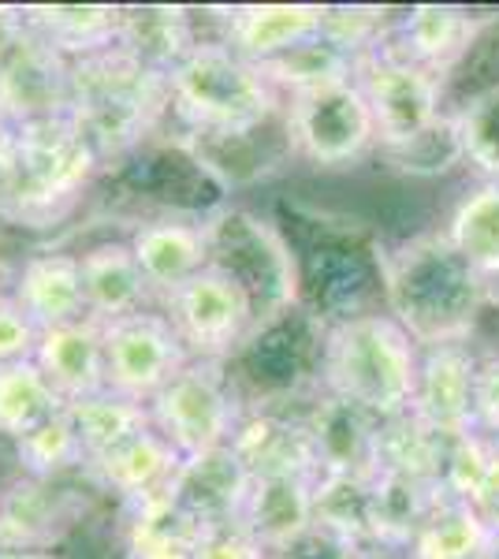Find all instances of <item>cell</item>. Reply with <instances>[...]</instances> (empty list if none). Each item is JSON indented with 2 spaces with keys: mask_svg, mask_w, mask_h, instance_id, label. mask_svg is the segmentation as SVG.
Instances as JSON below:
<instances>
[{
  "mask_svg": "<svg viewBox=\"0 0 499 559\" xmlns=\"http://www.w3.org/2000/svg\"><path fill=\"white\" fill-rule=\"evenodd\" d=\"M354 83L377 123V150H395L425 134L448 112V83L429 68H417L399 52L373 45L358 57Z\"/></svg>",
  "mask_w": 499,
  "mask_h": 559,
  "instance_id": "obj_12",
  "label": "cell"
},
{
  "mask_svg": "<svg viewBox=\"0 0 499 559\" xmlns=\"http://www.w3.org/2000/svg\"><path fill=\"white\" fill-rule=\"evenodd\" d=\"M258 68L272 83V90L287 102V97L313 94V90H324L335 83H351L358 60H354L351 52H343L340 45H332L329 38L317 34L313 41L298 45V49L269 60V64H258Z\"/></svg>",
  "mask_w": 499,
  "mask_h": 559,
  "instance_id": "obj_37",
  "label": "cell"
},
{
  "mask_svg": "<svg viewBox=\"0 0 499 559\" xmlns=\"http://www.w3.org/2000/svg\"><path fill=\"white\" fill-rule=\"evenodd\" d=\"M443 489L437 481L399 474V471H373L369 477V503H373V545L384 552L406 556L425 526V519L437 511Z\"/></svg>",
  "mask_w": 499,
  "mask_h": 559,
  "instance_id": "obj_30",
  "label": "cell"
},
{
  "mask_svg": "<svg viewBox=\"0 0 499 559\" xmlns=\"http://www.w3.org/2000/svg\"><path fill=\"white\" fill-rule=\"evenodd\" d=\"M247 485L250 471L235 455V448L224 444L202 455H187L168 485V500L198 526H213V522L239 519Z\"/></svg>",
  "mask_w": 499,
  "mask_h": 559,
  "instance_id": "obj_27",
  "label": "cell"
},
{
  "mask_svg": "<svg viewBox=\"0 0 499 559\" xmlns=\"http://www.w3.org/2000/svg\"><path fill=\"white\" fill-rule=\"evenodd\" d=\"M239 522L265 545L280 552L313 526V477L306 474H253L242 496Z\"/></svg>",
  "mask_w": 499,
  "mask_h": 559,
  "instance_id": "obj_28",
  "label": "cell"
},
{
  "mask_svg": "<svg viewBox=\"0 0 499 559\" xmlns=\"http://www.w3.org/2000/svg\"><path fill=\"white\" fill-rule=\"evenodd\" d=\"M306 426L317 448V474H361L377 471L380 421L340 395L317 392L306 403Z\"/></svg>",
  "mask_w": 499,
  "mask_h": 559,
  "instance_id": "obj_26",
  "label": "cell"
},
{
  "mask_svg": "<svg viewBox=\"0 0 499 559\" xmlns=\"http://www.w3.org/2000/svg\"><path fill=\"white\" fill-rule=\"evenodd\" d=\"M499 452V440L485 437V432H466V437H455L448 448V459H443L440 471V489L451 500L474 503V496L485 485L488 471H492V459Z\"/></svg>",
  "mask_w": 499,
  "mask_h": 559,
  "instance_id": "obj_43",
  "label": "cell"
},
{
  "mask_svg": "<svg viewBox=\"0 0 499 559\" xmlns=\"http://www.w3.org/2000/svg\"><path fill=\"white\" fill-rule=\"evenodd\" d=\"M205 242L209 265L247 295L258 324L302 306L298 258L272 213L231 198L228 205L205 216Z\"/></svg>",
  "mask_w": 499,
  "mask_h": 559,
  "instance_id": "obj_6",
  "label": "cell"
},
{
  "mask_svg": "<svg viewBox=\"0 0 499 559\" xmlns=\"http://www.w3.org/2000/svg\"><path fill=\"white\" fill-rule=\"evenodd\" d=\"M480 559H499V534L488 537V545H485V552H480Z\"/></svg>",
  "mask_w": 499,
  "mask_h": 559,
  "instance_id": "obj_51",
  "label": "cell"
},
{
  "mask_svg": "<svg viewBox=\"0 0 499 559\" xmlns=\"http://www.w3.org/2000/svg\"><path fill=\"white\" fill-rule=\"evenodd\" d=\"M321 340L324 324L302 306L269 324H258L239 355L228 362L247 411L310 400L317 392V373H321Z\"/></svg>",
  "mask_w": 499,
  "mask_h": 559,
  "instance_id": "obj_8",
  "label": "cell"
},
{
  "mask_svg": "<svg viewBox=\"0 0 499 559\" xmlns=\"http://www.w3.org/2000/svg\"><path fill=\"white\" fill-rule=\"evenodd\" d=\"M12 146H15V128L4 120V116H0V165L8 160V153H12Z\"/></svg>",
  "mask_w": 499,
  "mask_h": 559,
  "instance_id": "obj_49",
  "label": "cell"
},
{
  "mask_svg": "<svg viewBox=\"0 0 499 559\" xmlns=\"http://www.w3.org/2000/svg\"><path fill=\"white\" fill-rule=\"evenodd\" d=\"M123 556L120 559H190L202 534L194 519L183 515L168 496L120 508Z\"/></svg>",
  "mask_w": 499,
  "mask_h": 559,
  "instance_id": "obj_32",
  "label": "cell"
},
{
  "mask_svg": "<svg viewBox=\"0 0 499 559\" xmlns=\"http://www.w3.org/2000/svg\"><path fill=\"white\" fill-rule=\"evenodd\" d=\"M179 463H183V455L150 426V429H142L139 437L123 440L120 448L102 455L97 463H90L86 474L108 503H116V508H134V503L168 496V485H171V477H176Z\"/></svg>",
  "mask_w": 499,
  "mask_h": 559,
  "instance_id": "obj_25",
  "label": "cell"
},
{
  "mask_svg": "<svg viewBox=\"0 0 499 559\" xmlns=\"http://www.w3.org/2000/svg\"><path fill=\"white\" fill-rule=\"evenodd\" d=\"M108 500L86 471L57 481L12 474L0 485V548L49 556L79 522H86Z\"/></svg>",
  "mask_w": 499,
  "mask_h": 559,
  "instance_id": "obj_13",
  "label": "cell"
},
{
  "mask_svg": "<svg viewBox=\"0 0 499 559\" xmlns=\"http://www.w3.org/2000/svg\"><path fill=\"white\" fill-rule=\"evenodd\" d=\"M284 228L302 276V310L321 324L384 310L380 306V239L343 213L287 198L284 213H272Z\"/></svg>",
  "mask_w": 499,
  "mask_h": 559,
  "instance_id": "obj_4",
  "label": "cell"
},
{
  "mask_svg": "<svg viewBox=\"0 0 499 559\" xmlns=\"http://www.w3.org/2000/svg\"><path fill=\"white\" fill-rule=\"evenodd\" d=\"M71 60L60 57L49 41L38 38L20 8H4L0 20V116L12 128L68 116Z\"/></svg>",
  "mask_w": 499,
  "mask_h": 559,
  "instance_id": "obj_14",
  "label": "cell"
},
{
  "mask_svg": "<svg viewBox=\"0 0 499 559\" xmlns=\"http://www.w3.org/2000/svg\"><path fill=\"white\" fill-rule=\"evenodd\" d=\"M12 466L23 477H38V481H57L86 471V455L79 448V437L68 421V411H60L52 421L12 444Z\"/></svg>",
  "mask_w": 499,
  "mask_h": 559,
  "instance_id": "obj_41",
  "label": "cell"
},
{
  "mask_svg": "<svg viewBox=\"0 0 499 559\" xmlns=\"http://www.w3.org/2000/svg\"><path fill=\"white\" fill-rule=\"evenodd\" d=\"M496 20L499 15H477V12L451 8V4L395 8V20L384 31L380 45L399 52V57L411 60L417 68H429L443 83H451V75H455V71L466 64L470 52H474L477 38Z\"/></svg>",
  "mask_w": 499,
  "mask_h": 559,
  "instance_id": "obj_17",
  "label": "cell"
},
{
  "mask_svg": "<svg viewBox=\"0 0 499 559\" xmlns=\"http://www.w3.org/2000/svg\"><path fill=\"white\" fill-rule=\"evenodd\" d=\"M358 559H406V556L384 552V548H358Z\"/></svg>",
  "mask_w": 499,
  "mask_h": 559,
  "instance_id": "obj_50",
  "label": "cell"
},
{
  "mask_svg": "<svg viewBox=\"0 0 499 559\" xmlns=\"http://www.w3.org/2000/svg\"><path fill=\"white\" fill-rule=\"evenodd\" d=\"M105 332V384L123 400L146 403L179 373L190 355L179 344L176 329L165 313L153 306L134 318L102 324Z\"/></svg>",
  "mask_w": 499,
  "mask_h": 559,
  "instance_id": "obj_16",
  "label": "cell"
},
{
  "mask_svg": "<svg viewBox=\"0 0 499 559\" xmlns=\"http://www.w3.org/2000/svg\"><path fill=\"white\" fill-rule=\"evenodd\" d=\"M310 403V400H306ZM306 403L250 407L231 437L235 455L253 474H306L317 477V448L306 426Z\"/></svg>",
  "mask_w": 499,
  "mask_h": 559,
  "instance_id": "obj_21",
  "label": "cell"
},
{
  "mask_svg": "<svg viewBox=\"0 0 499 559\" xmlns=\"http://www.w3.org/2000/svg\"><path fill=\"white\" fill-rule=\"evenodd\" d=\"M8 292L26 310L38 329H60V324L86 318L83 273H79L75 247H38L15 261L8 276Z\"/></svg>",
  "mask_w": 499,
  "mask_h": 559,
  "instance_id": "obj_20",
  "label": "cell"
},
{
  "mask_svg": "<svg viewBox=\"0 0 499 559\" xmlns=\"http://www.w3.org/2000/svg\"><path fill=\"white\" fill-rule=\"evenodd\" d=\"M205 38H213L205 8L183 4H120V38L116 45L146 68L171 75Z\"/></svg>",
  "mask_w": 499,
  "mask_h": 559,
  "instance_id": "obj_24",
  "label": "cell"
},
{
  "mask_svg": "<svg viewBox=\"0 0 499 559\" xmlns=\"http://www.w3.org/2000/svg\"><path fill=\"white\" fill-rule=\"evenodd\" d=\"M105 165L71 116L15 128V146L0 165V224L52 231L102 183Z\"/></svg>",
  "mask_w": 499,
  "mask_h": 559,
  "instance_id": "obj_3",
  "label": "cell"
},
{
  "mask_svg": "<svg viewBox=\"0 0 499 559\" xmlns=\"http://www.w3.org/2000/svg\"><path fill=\"white\" fill-rule=\"evenodd\" d=\"M324 4H235L205 8L213 38L231 45L250 64H269L321 34Z\"/></svg>",
  "mask_w": 499,
  "mask_h": 559,
  "instance_id": "obj_18",
  "label": "cell"
},
{
  "mask_svg": "<svg viewBox=\"0 0 499 559\" xmlns=\"http://www.w3.org/2000/svg\"><path fill=\"white\" fill-rule=\"evenodd\" d=\"M0 559H45L38 552H12V548H0Z\"/></svg>",
  "mask_w": 499,
  "mask_h": 559,
  "instance_id": "obj_52",
  "label": "cell"
},
{
  "mask_svg": "<svg viewBox=\"0 0 499 559\" xmlns=\"http://www.w3.org/2000/svg\"><path fill=\"white\" fill-rule=\"evenodd\" d=\"M102 183L112 187V194L123 198V202L150 210L146 216H194V221H205L209 213L231 202V194L209 176V168L171 131L142 146L123 165L108 168ZM146 216H139V221H146Z\"/></svg>",
  "mask_w": 499,
  "mask_h": 559,
  "instance_id": "obj_10",
  "label": "cell"
},
{
  "mask_svg": "<svg viewBox=\"0 0 499 559\" xmlns=\"http://www.w3.org/2000/svg\"><path fill=\"white\" fill-rule=\"evenodd\" d=\"M0 20H4V8H0Z\"/></svg>",
  "mask_w": 499,
  "mask_h": 559,
  "instance_id": "obj_53",
  "label": "cell"
},
{
  "mask_svg": "<svg viewBox=\"0 0 499 559\" xmlns=\"http://www.w3.org/2000/svg\"><path fill=\"white\" fill-rule=\"evenodd\" d=\"M34 366L57 388L63 403H79L86 395L105 392V332L97 321H71L60 329H45L34 350Z\"/></svg>",
  "mask_w": 499,
  "mask_h": 559,
  "instance_id": "obj_29",
  "label": "cell"
},
{
  "mask_svg": "<svg viewBox=\"0 0 499 559\" xmlns=\"http://www.w3.org/2000/svg\"><path fill=\"white\" fill-rule=\"evenodd\" d=\"M127 242L134 250L142 276L157 302L194 280L202 269H209V242H205V221L194 216H146L134 221L127 231Z\"/></svg>",
  "mask_w": 499,
  "mask_h": 559,
  "instance_id": "obj_23",
  "label": "cell"
},
{
  "mask_svg": "<svg viewBox=\"0 0 499 559\" xmlns=\"http://www.w3.org/2000/svg\"><path fill=\"white\" fill-rule=\"evenodd\" d=\"M488 526L477 519V511L462 500L443 496L425 526L417 530L406 559H480L488 545Z\"/></svg>",
  "mask_w": 499,
  "mask_h": 559,
  "instance_id": "obj_40",
  "label": "cell"
},
{
  "mask_svg": "<svg viewBox=\"0 0 499 559\" xmlns=\"http://www.w3.org/2000/svg\"><path fill=\"white\" fill-rule=\"evenodd\" d=\"M369 477H361V474H317L313 477V522L329 530V534L351 540L354 548H377Z\"/></svg>",
  "mask_w": 499,
  "mask_h": 559,
  "instance_id": "obj_38",
  "label": "cell"
},
{
  "mask_svg": "<svg viewBox=\"0 0 499 559\" xmlns=\"http://www.w3.org/2000/svg\"><path fill=\"white\" fill-rule=\"evenodd\" d=\"M20 20L68 60L102 52L120 38V4H26Z\"/></svg>",
  "mask_w": 499,
  "mask_h": 559,
  "instance_id": "obj_31",
  "label": "cell"
},
{
  "mask_svg": "<svg viewBox=\"0 0 499 559\" xmlns=\"http://www.w3.org/2000/svg\"><path fill=\"white\" fill-rule=\"evenodd\" d=\"M477 347L448 344L421 350L417 388L411 414L443 437H466L474 429V381H477Z\"/></svg>",
  "mask_w": 499,
  "mask_h": 559,
  "instance_id": "obj_19",
  "label": "cell"
},
{
  "mask_svg": "<svg viewBox=\"0 0 499 559\" xmlns=\"http://www.w3.org/2000/svg\"><path fill=\"white\" fill-rule=\"evenodd\" d=\"M455 116L462 160L477 179L499 183V86L477 90L448 108Z\"/></svg>",
  "mask_w": 499,
  "mask_h": 559,
  "instance_id": "obj_42",
  "label": "cell"
},
{
  "mask_svg": "<svg viewBox=\"0 0 499 559\" xmlns=\"http://www.w3.org/2000/svg\"><path fill=\"white\" fill-rule=\"evenodd\" d=\"M269 559H358V548L351 540L329 534L324 526H313L306 530L302 537H295L292 545H284L280 552H272Z\"/></svg>",
  "mask_w": 499,
  "mask_h": 559,
  "instance_id": "obj_47",
  "label": "cell"
},
{
  "mask_svg": "<svg viewBox=\"0 0 499 559\" xmlns=\"http://www.w3.org/2000/svg\"><path fill=\"white\" fill-rule=\"evenodd\" d=\"M443 236L488 284H499V183L477 179L448 213Z\"/></svg>",
  "mask_w": 499,
  "mask_h": 559,
  "instance_id": "obj_33",
  "label": "cell"
},
{
  "mask_svg": "<svg viewBox=\"0 0 499 559\" xmlns=\"http://www.w3.org/2000/svg\"><path fill=\"white\" fill-rule=\"evenodd\" d=\"M421 347L384 310L324 324L317 388L354 403L377 421L411 411Z\"/></svg>",
  "mask_w": 499,
  "mask_h": 559,
  "instance_id": "obj_5",
  "label": "cell"
},
{
  "mask_svg": "<svg viewBox=\"0 0 499 559\" xmlns=\"http://www.w3.org/2000/svg\"><path fill=\"white\" fill-rule=\"evenodd\" d=\"M474 381V429L499 440V350H477Z\"/></svg>",
  "mask_w": 499,
  "mask_h": 559,
  "instance_id": "obj_46",
  "label": "cell"
},
{
  "mask_svg": "<svg viewBox=\"0 0 499 559\" xmlns=\"http://www.w3.org/2000/svg\"><path fill=\"white\" fill-rule=\"evenodd\" d=\"M41 329L26 318V310L15 302V295L0 292V366L31 362L34 350H38Z\"/></svg>",
  "mask_w": 499,
  "mask_h": 559,
  "instance_id": "obj_45",
  "label": "cell"
},
{
  "mask_svg": "<svg viewBox=\"0 0 499 559\" xmlns=\"http://www.w3.org/2000/svg\"><path fill=\"white\" fill-rule=\"evenodd\" d=\"M157 310L171 321L190 362L228 366L250 340V332L258 329L247 295L224 273H216L213 265L202 269L194 280H187L183 287H176L171 295H165L157 302Z\"/></svg>",
  "mask_w": 499,
  "mask_h": 559,
  "instance_id": "obj_15",
  "label": "cell"
},
{
  "mask_svg": "<svg viewBox=\"0 0 499 559\" xmlns=\"http://www.w3.org/2000/svg\"><path fill=\"white\" fill-rule=\"evenodd\" d=\"M380 306L421 350L474 344L496 287L451 247L443 228L380 239Z\"/></svg>",
  "mask_w": 499,
  "mask_h": 559,
  "instance_id": "obj_1",
  "label": "cell"
},
{
  "mask_svg": "<svg viewBox=\"0 0 499 559\" xmlns=\"http://www.w3.org/2000/svg\"><path fill=\"white\" fill-rule=\"evenodd\" d=\"M79 273H83L86 318L97 324H112L134 313H146L157 306V295L150 292L131 242L123 239H94L86 247H75Z\"/></svg>",
  "mask_w": 499,
  "mask_h": 559,
  "instance_id": "obj_22",
  "label": "cell"
},
{
  "mask_svg": "<svg viewBox=\"0 0 499 559\" xmlns=\"http://www.w3.org/2000/svg\"><path fill=\"white\" fill-rule=\"evenodd\" d=\"M451 437L429 429L421 418H414L411 411L399 414V418L380 421L377 432V471H399L421 477V481H437L443 459H448Z\"/></svg>",
  "mask_w": 499,
  "mask_h": 559,
  "instance_id": "obj_39",
  "label": "cell"
},
{
  "mask_svg": "<svg viewBox=\"0 0 499 559\" xmlns=\"http://www.w3.org/2000/svg\"><path fill=\"white\" fill-rule=\"evenodd\" d=\"M168 94L171 131H250L284 112L261 68L221 38H205L171 71Z\"/></svg>",
  "mask_w": 499,
  "mask_h": 559,
  "instance_id": "obj_7",
  "label": "cell"
},
{
  "mask_svg": "<svg viewBox=\"0 0 499 559\" xmlns=\"http://www.w3.org/2000/svg\"><path fill=\"white\" fill-rule=\"evenodd\" d=\"M470 508L477 511V519L488 526V534H499V452L492 459V471H488L485 485H480V492L474 496V503Z\"/></svg>",
  "mask_w": 499,
  "mask_h": 559,
  "instance_id": "obj_48",
  "label": "cell"
},
{
  "mask_svg": "<svg viewBox=\"0 0 499 559\" xmlns=\"http://www.w3.org/2000/svg\"><path fill=\"white\" fill-rule=\"evenodd\" d=\"M68 83V116L97 150L105 173L171 128L168 75L146 68L120 45L71 60Z\"/></svg>",
  "mask_w": 499,
  "mask_h": 559,
  "instance_id": "obj_2",
  "label": "cell"
},
{
  "mask_svg": "<svg viewBox=\"0 0 499 559\" xmlns=\"http://www.w3.org/2000/svg\"><path fill=\"white\" fill-rule=\"evenodd\" d=\"M146 411L150 426L187 459L231 444L247 403L224 362H187Z\"/></svg>",
  "mask_w": 499,
  "mask_h": 559,
  "instance_id": "obj_11",
  "label": "cell"
},
{
  "mask_svg": "<svg viewBox=\"0 0 499 559\" xmlns=\"http://www.w3.org/2000/svg\"><path fill=\"white\" fill-rule=\"evenodd\" d=\"M295 165L317 176H347L377 153V123L358 83H335L284 102Z\"/></svg>",
  "mask_w": 499,
  "mask_h": 559,
  "instance_id": "obj_9",
  "label": "cell"
},
{
  "mask_svg": "<svg viewBox=\"0 0 499 559\" xmlns=\"http://www.w3.org/2000/svg\"><path fill=\"white\" fill-rule=\"evenodd\" d=\"M63 411H68V421L79 437L86 466L108 455L112 448H120L123 440L139 437L142 429H150L146 403L123 400V395L108 392V388L97 395H86V400H79V403H68Z\"/></svg>",
  "mask_w": 499,
  "mask_h": 559,
  "instance_id": "obj_35",
  "label": "cell"
},
{
  "mask_svg": "<svg viewBox=\"0 0 499 559\" xmlns=\"http://www.w3.org/2000/svg\"><path fill=\"white\" fill-rule=\"evenodd\" d=\"M68 403L57 395V388L45 381V373L31 362L0 366V444L12 455V444L52 421Z\"/></svg>",
  "mask_w": 499,
  "mask_h": 559,
  "instance_id": "obj_34",
  "label": "cell"
},
{
  "mask_svg": "<svg viewBox=\"0 0 499 559\" xmlns=\"http://www.w3.org/2000/svg\"><path fill=\"white\" fill-rule=\"evenodd\" d=\"M190 559H269V552L239 519H228V522L202 526Z\"/></svg>",
  "mask_w": 499,
  "mask_h": 559,
  "instance_id": "obj_44",
  "label": "cell"
},
{
  "mask_svg": "<svg viewBox=\"0 0 499 559\" xmlns=\"http://www.w3.org/2000/svg\"><path fill=\"white\" fill-rule=\"evenodd\" d=\"M369 165H377L380 173L392 179H403V183H429V179H443V176L459 173V168H466V160H462L455 116L443 112L429 131L417 134L406 146L377 150Z\"/></svg>",
  "mask_w": 499,
  "mask_h": 559,
  "instance_id": "obj_36",
  "label": "cell"
}]
</instances>
